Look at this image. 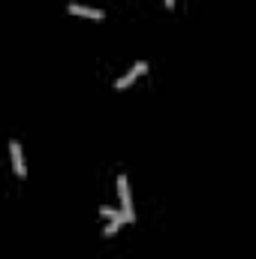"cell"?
I'll return each instance as SVG.
<instances>
[{"label": "cell", "mask_w": 256, "mask_h": 259, "mask_svg": "<svg viewBox=\"0 0 256 259\" xmlns=\"http://www.w3.org/2000/svg\"><path fill=\"white\" fill-rule=\"evenodd\" d=\"M118 193H121V211L127 214V220H133V217H136V211H133V196H130L127 175H121V178H118Z\"/></svg>", "instance_id": "6da1fadb"}, {"label": "cell", "mask_w": 256, "mask_h": 259, "mask_svg": "<svg viewBox=\"0 0 256 259\" xmlns=\"http://www.w3.org/2000/svg\"><path fill=\"white\" fill-rule=\"evenodd\" d=\"M142 72H148V61H139V64H133L127 72H124V75L115 81V88H118V91H121V88H130V84H133V81H136Z\"/></svg>", "instance_id": "7a4b0ae2"}, {"label": "cell", "mask_w": 256, "mask_h": 259, "mask_svg": "<svg viewBox=\"0 0 256 259\" xmlns=\"http://www.w3.org/2000/svg\"><path fill=\"white\" fill-rule=\"evenodd\" d=\"M9 154H12V166H15V175H18V178H24V175H27V166H24V154H21V145H18L15 139L9 142Z\"/></svg>", "instance_id": "3957f363"}, {"label": "cell", "mask_w": 256, "mask_h": 259, "mask_svg": "<svg viewBox=\"0 0 256 259\" xmlns=\"http://www.w3.org/2000/svg\"><path fill=\"white\" fill-rule=\"evenodd\" d=\"M66 12H69V15H84V18H97V21H100V18H106V15H103L100 9H94V6H84V3H75V0H72V3L66 6Z\"/></svg>", "instance_id": "277c9868"}, {"label": "cell", "mask_w": 256, "mask_h": 259, "mask_svg": "<svg viewBox=\"0 0 256 259\" xmlns=\"http://www.w3.org/2000/svg\"><path fill=\"white\" fill-rule=\"evenodd\" d=\"M124 223H130V220H127V214H121V217H115V220H109V226H106L103 232H106V235H115V232H118V229H121Z\"/></svg>", "instance_id": "5b68a950"}, {"label": "cell", "mask_w": 256, "mask_h": 259, "mask_svg": "<svg viewBox=\"0 0 256 259\" xmlns=\"http://www.w3.org/2000/svg\"><path fill=\"white\" fill-rule=\"evenodd\" d=\"M100 214H103V217H109V220H115V217H121L124 211H115V208H109V205H103V208H100Z\"/></svg>", "instance_id": "8992f818"}, {"label": "cell", "mask_w": 256, "mask_h": 259, "mask_svg": "<svg viewBox=\"0 0 256 259\" xmlns=\"http://www.w3.org/2000/svg\"><path fill=\"white\" fill-rule=\"evenodd\" d=\"M166 6H169V9H172V6H175V0H166Z\"/></svg>", "instance_id": "52a82bcc"}]
</instances>
